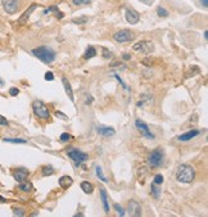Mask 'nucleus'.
Listing matches in <instances>:
<instances>
[{"mask_svg":"<svg viewBox=\"0 0 208 217\" xmlns=\"http://www.w3.org/2000/svg\"><path fill=\"white\" fill-rule=\"evenodd\" d=\"M195 179V170L190 164H180L176 170V180L182 184H190Z\"/></svg>","mask_w":208,"mask_h":217,"instance_id":"obj_1","label":"nucleus"},{"mask_svg":"<svg viewBox=\"0 0 208 217\" xmlns=\"http://www.w3.org/2000/svg\"><path fill=\"white\" fill-rule=\"evenodd\" d=\"M32 54L35 57H37L41 62H44L46 64L54 62V59H55V52L53 49L45 46V45L39 46L36 49H32Z\"/></svg>","mask_w":208,"mask_h":217,"instance_id":"obj_2","label":"nucleus"},{"mask_svg":"<svg viewBox=\"0 0 208 217\" xmlns=\"http://www.w3.org/2000/svg\"><path fill=\"white\" fill-rule=\"evenodd\" d=\"M67 156L73 161V163L76 166H80L81 163H84V162H86V161L89 160V154L84 153V152H81L80 149H77V148L68 149L67 150Z\"/></svg>","mask_w":208,"mask_h":217,"instance_id":"obj_3","label":"nucleus"},{"mask_svg":"<svg viewBox=\"0 0 208 217\" xmlns=\"http://www.w3.org/2000/svg\"><path fill=\"white\" fill-rule=\"evenodd\" d=\"M32 111H33V113L36 114L39 118H41V120H48V118L50 117V113H49L48 107L45 105L44 102H41V100H33V103H32Z\"/></svg>","mask_w":208,"mask_h":217,"instance_id":"obj_4","label":"nucleus"},{"mask_svg":"<svg viewBox=\"0 0 208 217\" xmlns=\"http://www.w3.org/2000/svg\"><path fill=\"white\" fill-rule=\"evenodd\" d=\"M135 39V34L130 30H120L113 35V40L120 42V44H125V42H130Z\"/></svg>","mask_w":208,"mask_h":217,"instance_id":"obj_5","label":"nucleus"},{"mask_svg":"<svg viewBox=\"0 0 208 217\" xmlns=\"http://www.w3.org/2000/svg\"><path fill=\"white\" fill-rule=\"evenodd\" d=\"M132 49L138 53H143V54H150L154 52V44L149 40H141L139 42L132 46Z\"/></svg>","mask_w":208,"mask_h":217,"instance_id":"obj_6","label":"nucleus"},{"mask_svg":"<svg viewBox=\"0 0 208 217\" xmlns=\"http://www.w3.org/2000/svg\"><path fill=\"white\" fill-rule=\"evenodd\" d=\"M163 157H164L163 150L161 148H157L149 154L148 162H149V164L152 166V167H159V166L163 163Z\"/></svg>","mask_w":208,"mask_h":217,"instance_id":"obj_7","label":"nucleus"},{"mask_svg":"<svg viewBox=\"0 0 208 217\" xmlns=\"http://www.w3.org/2000/svg\"><path fill=\"white\" fill-rule=\"evenodd\" d=\"M2 5L4 10L8 14H14L18 10V2L17 0H2Z\"/></svg>","mask_w":208,"mask_h":217,"instance_id":"obj_8","label":"nucleus"},{"mask_svg":"<svg viewBox=\"0 0 208 217\" xmlns=\"http://www.w3.org/2000/svg\"><path fill=\"white\" fill-rule=\"evenodd\" d=\"M135 126L138 127V130L141 132V135H144L145 137H148V139H154V135L150 132V130L148 127V125L145 124V122H143L140 120H136L135 121Z\"/></svg>","mask_w":208,"mask_h":217,"instance_id":"obj_9","label":"nucleus"},{"mask_svg":"<svg viewBox=\"0 0 208 217\" xmlns=\"http://www.w3.org/2000/svg\"><path fill=\"white\" fill-rule=\"evenodd\" d=\"M125 17H126V21L130 25H136L139 22V19H140V14L136 12L135 9H131V8H128L126 9V13H125Z\"/></svg>","mask_w":208,"mask_h":217,"instance_id":"obj_10","label":"nucleus"},{"mask_svg":"<svg viewBox=\"0 0 208 217\" xmlns=\"http://www.w3.org/2000/svg\"><path fill=\"white\" fill-rule=\"evenodd\" d=\"M127 211H128V213H130V216H135V217L141 216V207H140V204L138 203V202H135V200L128 202Z\"/></svg>","mask_w":208,"mask_h":217,"instance_id":"obj_11","label":"nucleus"},{"mask_svg":"<svg viewBox=\"0 0 208 217\" xmlns=\"http://www.w3.org/2000/svg\"><path fill=\"white\" fill-rule=\"evenodd\" d=\"M96 131H98V134H99V135L105 136V137H108V136H113L114 134H116V131H114V128H113V127L102 126V125L96 126Z\"/></svg>","mask_w":208,"mask_h":217,"instance_id":"obj_12","label":"nucleus"},{"mask_svg":"<svg viewBox=\"0 0 208 217\" xmlns=\"http://www.w3.org/2000/svg\"><path fill=\"white\" fill-rule=\"evenodd\" d=\"M36 8H37V4H31V5L27 8V10L18 18V23H26L27 19L30 18V16L32 14V12H35V9H36Z\"/></svg>","mask_w":208,"mask_h":217,"instance_id":"obj_13","label":"nucleus"},{"mask_svg":"<svg viewBox=\"0 0 208 217\" xmlns=\"http://www.w3.org/2000/svg\"><path fill=\"white\" fill-rule=\"evenodd\" d=\"M200 134V131L199 130H190V131H188V132H185V134H181L180 136L177 137L180 141H189V140H191V139H194L195 136H198Z\"/></svg>","mask_w":208,"mask_h":217,"instance_id":"obj_14","label":"nucleus"},{"mask_svg":"<svg viewBox=\"0 0 208 217\" xmlns=\"http://www.w3.org/2000/svg\"><path fill=\"white\" fill-rule=\"evenodd\" d=\"M27 176H28V171L25 170V168H17L16 171L13 172V177L16 179L18 183L25 181V180L27 179Z\"/></svg>","mask_w":208,"mask_h":217,"instance_id":"obj_15","label":"nucleus"},{"mask_svg":"<svg viewBox=\"0 0 208 217\" xmlns=\"http://www.w3.org/2000/svg\"><path fill=\"white\" fill-rule=\"evenodd\" d=\"M62 82H63V86H64V90H66V94L68 95V98H69V100L71 102H75V97H73V90H72V88H71V84L68 82V80L67 78H62Z\"/></svg>","mask_w":208,"mask_h":217,"instance_id":"obj_16","label":"nucleus"},{"mask_svg":"<svg viewBox=\"0 0 208 217\" xmlns=\"http://www.w3.org/2000/svg\"><path fill=\"white\" fill-rule=\"evenodd\" d=\"M72 183H73L72 177L68 176V175H64L59 179V186L62 187V189H68V187L72 185Z\"/></svg>","mask_w":208,"mask_h":217,"instance_id":"obj_17","label":"nucleus"},{"mask_svg":"<svg viewBox=\"0 0 208 217\" xmlns=\"http://www.w3.org/2000/svg\"><path fill=\"white\" fill-rule=\"evenodd\" d=\"M100 198H102V203H103L104 212L108 213V212H109V204H108V197H107L105 189H100Z\"/></svg>","mask_w":208,"mask_h":217,"instance_id":"obj_18","label":"nucleus"},{"mask_svg":"<svg viewBox=\"0 0 208 217\" xmlns=\"http://www.w3.org/2000/svg\"><path fill=\"white\" fill-rule=\"evenodd\" d=\"M18 189L25 191V193H30V191L33 190V186H32V184L30 181H26V180H25V181H22L18 185Z\"/></svg>","mask_w":208,"mask_h":217,"instance_id":"obj_19","label":"nucleus"},{"mask_svg":"<svg viewBox=\"0 0 208 217\" xmlns=\"http://www.w3.org/2000/svg\"><path fill=\"white\" fill-rule=\"evenodd\" d=\"M81 189L86 194H91L92 191H94V186H92V184H90L89 181H82L81 183Z\"/></svg>","mask_w":208,"mask_h":217,"instance_id":"obj_20","label":"nucleus"},{"mask_svg":"<svg viewBox=\"0 0 208 217\" xmlns=\"http://www.w3.org/2000/svg\"><path fill=\"white\" fill-rule=\"evenodd\" d=\"M95 55H96V50H95V48H94V46H89L88 50H86V53L84 54V58H85V59H90V58L95 57Z\"/></svg>","mask_w":208,"mask_h":217,"instance_id":"obj_21","label":"nucleus"},{"mask_svg":"<svg viewBox=\"0 0 208 217\" xmlns=\"http://www.w3.org/2000/svg\"><path fill=\"white\" fill-rule=\"evenodd\" d=\"M4 141H6V143H14V144H25V143H27L26 139H19V137H5Z\"/></svg>","mask_w":208,"mask_h":217,"instance_id":"obj_22","label":"nucleus"},{"mask_svg":"<svg viewBox=\"0 0 208 217\" xmlns=\"http://www.w3.org/2000/svg\"><path fill=\"white\" fill-rule=\"evenodd\" d=\"M95 171H96V176L102 180L103 183H108V180H107V177L104 176V173H103V170H102V167L100 166H96L95 167Z\"/></svg>","mask_w":208,"mask_h":217,"instance_id":"obj_23","label":"nucleus"},{"mask_svg":"<svg viewBox=\"0 0 208 217\" xmlns=\"http://www.w3.org/2000/svg\"><path fill=\"white\" fill-rule=\"evenodd\" d=\"M42 176H50V175H53L54 173V170L52 166H45V167H42Z\"/></svg>","mask_w":208,"mask_h":217,"instance_id":"obj_24","label":"nucleus"},{"mask_svg":"<svg viewBox=\"0 0 208 217\" xmlns=\"http://www.w3.org/2000/svg\"><path fill=\"white\" fill-rule=\"evenodd\" d=\"M152 195L154 198H159V195H161V189H158V187H157V185L155 184H153L152 185Z\"/></svg>","mask_w":208,"mask_h":217,"instance_id":"obj_25","label":"nucleus"},{"mask_svg":"<svg viewBox=\"0 0 208 217\" xmlns=\"http://www.w3.org/2000/svg\"><path fill=\"white\" fill-rule=\"evenodd\" d=\"M88 22V17H80V18H73L72 19V23L75 25H84Z\"/></svg>","mask_w":208,"mask_h":217,"instance_id":"obj_26","label":"nucleus"},{"mask_svg":"<svg viewBox=\"0 0 208 217\" xmlns=\"http://www.w3.org/2000/svg\"><path fill=\"white\" fill-rule=\"evenodd\" d=\"M71 139H72V136H71L69 134H67V132H64V134H62V135L59 136V140H61L62 143H68Z\"/></svg>","mask_w":208,"mask_h":217,"instance_id":"obj_27","label":"nucleus"},{"mask_svg":"<svg viewBox=\"0 0 208 217\" xmlns=\"http://www.w3.org/2000/svg\"><path fill=\"white\" fill-rule=\"evenodd\" d=\"M91 3V0H72V4L73 5H88Z\"/></svg>","mask_w":208,"mask_h":217,"instance_id":"obj_28","label":"nucleus"},{"mask_svg":"<svg viewBox=\"0 0 208 217\" xmlns=\"http://www.w3.org/2000/svg\"><path fill=\"white\" fill-rule=\"evenodd\" d=\"M114 209H116V212H117V215L118 216H121V217H124L125 216V209L122 208V207H121L120 204H114Z\"/></svg>","mask_w":208,"mask_h":217,"instance_id":"obj_29","label":"nucleus"},{"mask_svg":"<svg viewBox=\"0 0 208 217\" xmlns=\"http://www.w3.org/2000/svg\"><path fill=\"white\" fill-rule=\"evenodd\" d=\"M153 184H155V185H162V184H163V176L159 175V173H158V175H155V176H154V183H153Z\"/></svg>","mask_w":208,"mask_h":217,"instance_id":"obj_30","label":"nucleus"},{"mask_svg":"<svg viewBox=\"0 0 208 217\" xmlns=\"http://www.w3.org/2000/svg\"><path fill=\"white\" fill-rule=\"evenodd\" d=\"M157 13H158L159 17H167L168 16V12L164 9V8H162V6H159V8L157 9Z\"/></svg>","mask_w":208,"mask_h":217,"instance_id":"obj_31","label":"nucleus"},{"mask_svg":"<svg viewBox=\"0 0 208 217\" xmlns=\"http://www.w3.org/2000/svg\"><path fill=\"white\" fill-rule=\"evenodd\" d=\"M13 213H14V216H25V209L23 208H14Z\"/></svg>","mask_w":208,"mask_h":217,"instance_id":"obj_32","label":"nucleus"},{"mask_svg":"<svg viewBox=\"0 0 208 217\" xmlns=\"http://www.w3.org/2000/svg\"><path fill=\"white\" fill-rule=\"evenodd\" d=\"M103 57L105 59H109V58H112V53L107 48H103Z\"/></svg>","mask_w":208,"mask_h":217,"instance_id":"obj_33","label":"nucleus"},{"mask_svg":"<svg viewBox=\"0 0 208 217\" xmlns=\"http://www.w3.org/2000/svg\"><path fill=\"white\" fill-rule=\"evenodd\" d=\"M9 94H10L12 97H17L18 94H19V90H18L17 88H10V89H9Z\"/></svg>","mask_w":208,"mask_h":217,"instance_id":"obj_34","label":"nucleus"},{"mask_svg":"<svg viewBox=\"0 0 208 217\" xmlns=\"http://www.w3.org/2000/svg\"><path fill=\"white\" fill-rule=\"evenodd\" d=\"M45 80H46V81H53V80H54L53 72H46V73H45Z\"/></svg>","mask_w":208,"mask_h":217,"instance_id":"obj_35","label":"nucleus"},{"mask_svg":"<svg viewBox=\"0 0 208 217\" xmlns=\"http://www.w3.org/2000/svg\"><path fill=\"white\" fill-rule=\"evenodd\" d=\"M0 125H2V126H8V121H6V118L3 117V116H0Z\"/></svg>","mask_w":208,"mask_h":217,"instance_id":"obj_36","label":"nucleus"},{"mask_svg":"<svg viewBox=\"0 0 208 217\" xmlns=\"http://www.w3.org/2000/svg\"><path fill=\"white\" fill-rule=\"evenodd\" d=\"M55 116H57V117H61L62 120H67V118H68V117H67V116L64 114V113H62V112H58V111L55 112Z\"/></svg>","mask_w":208,"mask_h":217,"instance_id":"obj_37","label":"nucleus"},{"mask_svg":"<svg viewBox=\"0 0 208 217\" xmlns=\"http://www.w3.org/2000/svg\"><path fill=\"white\" fill-rule=\"evenodd\" d=\"M55 17L58 18V19H62V18L64 17V14H63L62 12H59V10H57V12H55Z\"/></svg>","mask_w":208,"mask_h":217,"instance_id":"obj_38","label":"nucleus"},{"mask_svg":"<svg viewBox=\"0 0 208 217\" xmlns=\"http://www.w3.org/2000/svg\"><path fill=\"white\" fill-rule=\"evenodd\" d=\"M114 77H116V78H117V80H118V81H120V84H121V85H122V86H124V88H125V89H126V88H127V86H126V84H125V82H124V81H122V80H121V77H120V76H118V75H114Z\"/></svg>","mask_w":208,"mask_h":217,"instance_id":"obj_39","label":"nucleus"},{"mask_svg":"<svg viewBox=\"0 0 208 217\" xmlns=\"http://www.w3.org/2000/svg\"><path fill=\"white\" fill-rule=\"evenodd\" d=\"M200 4H202L204 8H207V6H208V0H200Z\"/></svg>","mask_w":208,"mask_h":217,"instance_id":"obj_40","label":"nucleus"},{"mask_svg":"<svg viewBox=\"0 0 208 217\" xmlns=\"http://www.w3.org/2000/svg\"><path fill=\"white\" fill-rule=\"evenodd\" d=\"M122 58H124L125 61H128V59H131V55H130V54H124Z\"/></svg>","mask_w":208,"mask_h":217,"instance_id":"obj_41","label":"nucleus"},{"mask_svg":"<svg viewBox=\"0 0 208 217\" xmlns=\"http://www.w3.org/2000/svg\"><path fill=\"white\" fill-rule=\"evenodd\" d=\"M141 2H143V3H145V4H148V5H150V4H152V3L154 2V0H141Z\"/></svg>","mask_w":208,"mask_h":217,"instance_id":"obj_42","label":"nucleus"},{"mask_svg":"<svg viewBox=\"0 0 208 217\" xmlns=\"http://www.w3.org/2000/svg\"><path fill=\"white\" fill-rule=\"evenodd\" d=\"M5 202H6V200H5V198H3L2 195H0V203H5Z\"/></svg>","mask_w":208,"mask_h":217,"instance_id":"obj_43","label":"nucleus"},{"mask_svg":"<svg viewBox=\"0 0 208 217\" xmlns=\"http://www.w3.org/2000/svg\"><path fill=\"white\" fill-rule=\"evenodd\" d=\"M204 39H206V40L208 39V31H204Z\"/></svg>","mask_w":208,"mask_h":217,"instance_id":"obj_44","label":"nucleus"},{"mask_svg":"<svg viewBox=\"0 0 208 217\" xmlns=\"http://www.w3.org/2000/svg\"><path fill=\"white\" fill-rule=\"evenodd\" d=\"M3 85H4V81L2 80V78H0V86H3Z\"/></svg>","mask_w":208,"mask_h":217,"instance_id":"obj_45","label":"nucleus"}]
</instances>
